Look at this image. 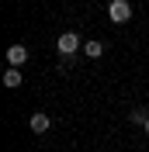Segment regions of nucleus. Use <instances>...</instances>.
Returning a JSON list of instances; mask_svg holds the SVG:
<instances>
[{"label": "nucleus", "instance_id": "f257e3e1", "mask_svg": "<svg viewBox=\"0 0 149 152\" xmlns=\"http://www.w3.org/2000/svg\"><path fill=\"white\" fill-rule=\"evenodd\" d=\"M56 48H59V56H63V59H69L76 48H80V35H76V31H63V35L56 38Z\"/></svg>", "mask_w": 149, "mask_h": 152}, {"label": "nucleus", "instance_id": "f03ea898", "mask_svg": "<svg viewBox=\"0 0 149 152\" xmlns=\"http://www.w3.org/2000/svg\"><path fill=\"white\" fill-rule=\"evenodd\" d=\"M108 18H111L114 24H125V21L132 18V4L128 0H111V4H108Z\"/></svg>", "mask_w": 149, "mask_h": 152}, {"label": "nucleus", "instance_id": "7ed1b4c3", "mask_svg": "<svg viewBox=\"0 0 149 152\" xmlns=\"http://www.w3.org/2000/svg\"><path fill=\"white\" fill-rule=\"evenodd\" d=\"M7 62H10V69H21L24 62H28V48L24 45H10L7 48Z\"/></svg>", "mask_w": 149, "mask_h": 152}, {"label": "nucleus", "instance_id": "20e7f679", "mask_svg": "<svg viewBox=\"0 0 149 152\" xmlns=\"http://www.w3.org/2000/svg\"><path fill=\"white\" fill-rule=\"evenodd\" d=\"M28 124H31V132H38V135L52 128V121H49V114H45V111H35V114L28 118Z\"/></svg>", "mask_w": 149, "mask_h": 152}, {"label": "nucleus", "instance_id": "39448f33", "mask_svg": "<svg viewBox=\"0 0 149 152\" xmlns=\"http://www.w3.org/2000/svg\"><path fill=\"white\" fill-rule=\"evenodd\" d=\"M83 52H87L90 59H101V56H104V42H83Z\"/></svg>", "mask_w": 149, "mask_h": 152}, {"label": "nucleus", "instance_id": "423d86ee", "mask_svg": "<svg viewBox=\"0 0 149 152\" xmlns=\"http://www.w3.org/2000/svg\"><path fill=\"white\" fill-rule=\"evenodd\" d=\"M4 86H10V90L21 86V69H7V73H4Z\"/></svg>", "mask_w": 149, "mask_h": 152}, {"label": "nucleus", "instance_id": "0eeeda50", "mask_svg": "<svg viewBox=\"0 0 149 152\" xmlns=\"http://www.w3.org/2000/svg\"><path fill=\"white\" fill-rule=\"evenodd\" d=\"M128 121H132V124H142V128H146V121H149V114L142 111V107H135V111L128 114Z\"/></svg>", "mask_w": 149, "mask_h": 152}, {"label": "nucleus", "instance_id": "6e6552de", "mask_svg": "<svg viewBox=\"0 0 149 152\" xmlns=\"http://www.w3.org/2000/svg\"><path fill=\"white\" fill-rule=\"evenodd\" d=\"M146 135H149V121H146Z\"/></svg>", "mask_w": 149, "mask_h": 152}]
</instances>
